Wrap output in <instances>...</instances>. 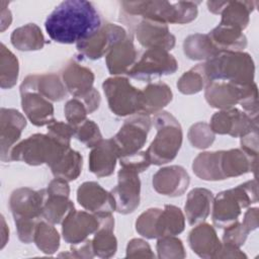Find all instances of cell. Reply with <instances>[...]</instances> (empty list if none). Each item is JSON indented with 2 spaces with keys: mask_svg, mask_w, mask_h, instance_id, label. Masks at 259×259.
Wrapping results in <instances>:
<instances>
[{
  "mask_svg": "<svg viewBox=\"0 0 259 259\" xmlns=\"http://www.w3.org/2000/svg\"><path fill=\"white\" fill-rule=\"evenodd\" d=\"M60 257H73V258H86L90 259L95 256L93 247H92V241L90 239H87L79 244H74L71 246L70 250L67 253H61L59 255Z\"/></svg>",
  "mask_w": 259,
  "mask_h": 259,
  "instance_id": "obj_51",
  "label": "cell"
},
{
  "mask_svg": "<svg viewBox=\"0 0 259 259\" xmlns=\"http://www.w3.org/2000/svg\"><path fill=\"white\" fill-rule=\"evenodd\" d=\"M152 122L157 134L146 152L152 164L164 165L173 161L181 148L182 127L173 114L164 110L154 114Z\"/></svg>",
  "mask_w": 259,
  "mask_h": 259,
  "instance_id": "obj_5",
  "label": "cell"
},
{
  "mask_svg": "<svg viewBox=\"0 0 259 259\" xmlns=\"http://www.w3.org/2000/svg\"><path fill=\"white\" fill-rule=\"evenodd\" d=\"M246 87L224 81H214L204 88V97L211 107L227 109L234 107L240 102Z\"/></svg>",
  "mask_w": 259,
  "mask_h": 259,
  "instance_id": "obj_25",
  "label": "cell"
},
{
  "mask_svg": "<svg viewBox=\"0 0 259 259\" xmlns=\"http://www.w3.org/2000/svg\"><path fill=\"white\" fill-rule=\"evenodd\" d=\"M47 197V190H34L20 187L12 191L9 198V208L14 222L42 220V207Z\"/></svg>",
  "mask_w": 259,
  "mask_h": 259,
  "instance_id": "obj_11",
  "label": "cell"
},
{
  "mask_svg": "<svg viewBox=\"0 0 259 259\" xmlns=\"http://www.w3.org/2000/svg\"><path fill=\"white\" fill-rule=\"evenodd\" d=\"M108 107L117 116H131L141 112L143 92L136 88L127 78L114 76L102 83Z\"/></svg>",
  "mask_w": 259,
  "mask_h": 259,
  "instance_id": "obj_7",
  "label": "cell"
},
{
  "mask_svg": "<svg viewBox=\"0 0 259 259\" xmlns=\"http://www.w3.org/2000/svg\"><path fill=\"white\" fill-rule=\"evenodd\" d=\"M0 116L1 161L10 162L11 150L18 142L22 131L26 126V119L22 113L14 108L2 107Z\"/></svg>",
  "mask_w": 259,
  "mask_h": 259,
  "instance_id": "obj_16",
  "label": "cell"
},
{
  "mask_svg": "<svg viewBox=\"0 0 259 259\" xmlns=\"http://www.w3.org/2000/svg\"><path fill=\"white\" fill-rule=\"evenodd\" d=\"M71 148V147H70ZM69 148L63 147L48 134H33L17 143L11 150L10 160L30 166H53Z\"/></svg>",
  "mask_w": 259,
  "mask_h": 259,
  "instance_id": "obj_6",
  "label": "cell"
},
{
  "mask_svg": "<svg viewBox=\"0 0 259 259\" xmlns=\"http://www.w3.org/2000/svg\"><path fill=\"white\" fill-rule=\"evenodd\" d=\"M151 126L152 118L146 113L139 112L126 118L119 131L112 137L119 158L140 152L147 142Z\"/></svg>",
  "mask_w": 259,
  "mask_h": 259,
  "instance_id": "obj_9",
  "label": "cell"
},
{
  "mask_svg": "<svg viewBox=\"0 0 259 259\" xmlns=\"http://www.w3.org/2000/svg\"><path fill=\"white\" fill-rule=\"evenodd\" d=\"M214 47L221 51H242L247 47V37L243 31L219 24L208 33Z\"/></svg>",
  "mask_w": 259,
  "mask_h": 259,
  "instance_id": "obj_32",
  "label": "cell"
},
{
  "mask_svg": "<svg viewBox=\"0 0 259 259\" xmlns=\"http://www.w3.org/2000/svg\"><path fill=\"white\" fill-rule=\"evenodd\" d=\"M61 78L67 91L76 98L85 96L94 88L93 72L75 60L66 64L61 72Z\"/></svg>",
  "mask_w": 259,
  "mask_h": 259,
  "instance_id": "obj_20",
  "label": "cell"
},
{
  "mask_svg": "<svg viewBox=\"0 0 259 259\" xmlns=\"http://www.w3.org/2000/svg\"><path fill=\"white\" fill-rule=\"evenodd\" d=\"M138 60V52L133 41V37L126 35L116 42L105 56V63L108 72L117 76L126 74Z\"/></svg>",
  "mask_w": 259,
  "mask_h": 259,
  "instance_id": "obj_24",
  "label": "cell"
},
{
  "mask_svg": "<svg viewBox=\"0 0 259 259\" xmlns=\"http://www.w3.org/2000/svg\"><path fill=\"white\" fill-rule=\"evenodd\" d=\"M110 192L115 202V211L121 214L134 212L140 205L141 181L139 173L120 167L117 173V184Z\"/></svg>",
  "mask_w": 259,
  "mask_h": 259,
  "instance_id": "obj_13",
  "label": "cell"
},
{
  "mask_svg": "<svg viewBox=\"0 0 259 259\" xmlns=\"http://www.w3.org/2000/svg\"><path fill=\"white\" fill-rule=\"evenodd\" d=\"M188 244L196 255L204 259L218 258L222 249V242L214 228L204 222L189 232Z\"/></svg>",
  "mask_w": 259,
  "mask_h": 259,
  "instance_id": "obj_21",
  "label": "cell"
},
{
  "mask_svg": "<svg viewBox=\"0 0 259 259\" xmlns=\"http://www.w3.org/2000/svg\"><path fill=\"white\" fill-rule=\"evenodd\" d=\"M19 91L36 92L52 102L63 100L68 93L62 78L54 73L26 76L19 87Z\"/></svg>",
  "mask_w": 259,
  "mask_h": 259,
  "instance_id": "obj_19",
  "label": "cell"
},
{
  "mask_svg": "<svg viewBox=\"0 0 259 259\" xmlns=\"http://www.w3.org/2000/svg\"><path fill=\"white\" fill-rule=\"evenodd\" d=\"M258 158L250 157L241 148L221 151V172L224 179L253 172L256 174Z\"/></svg>",
  "mask_w": 259,
  "mask_h": 259,
  "instance_id": "obj_26",
  "label": "cell"
},
{
  "mask_svg": "<svg viewBox=\"0 0 259 259\" xmlns=\"http://www.w3.org/2000/svg\"><path fill=\"white\" fill-rule=\"evenodd\" d=\"M119 153L112 138L102 140L89 153V170L97 177L110 176L115 169Z\"/></svg>",
  "mask_w": 259,
  "mask_h": 259,
  "instance_id": "obj_22",
  "label": "cell"
},
{
  "mask_svg": "<svg viewBox=\"0 0 259 259\" xmlns=\"http://www.w3.org/2000/svg\"><path fill=\"white\" fill-rule=\"evenodd\" d=\"M47 134L60 145L66 148H70L71 140L75 136V130L69 122L55 120L47 125Z\"/></svg>",
  "mask_w": 259,
  "mask_h": 259,
  "instance_id": "obj_45",
  "label": "cell"
},
{
  "mask_svg": "<svg viewBox=\"0 0 259 259\" xmlns=\"http://www.w3.org/2000/svg\"><path fill=\"white\" fill-rule=\"evenodd\" d=\"M74 137L87 148H93L103 140L99 126L91 119L87 118L77 126H74Z\"/></svg>",
  "mask_w": 259,
  "mask_h": 259,
  "instance_id": "obj_43",
  "label": "cell"
},
{
  "mask_svg": "<svg viewBox=\"0 0 259 259\" xmlns=\"http://www.w3.org/2000/svg\"><path fill=\"white\" fill-rule=\"evenodd\" d=\"M9 3L7 1H1L0 2V8H1V13H0V18H1V32H3L7 27L10 26L11 21H12V15L10 10L8 9Z\"/></svg>",
  "mask_w": 259,
  "mask_h": 259,
  "instance_id": "obj_56",
  "label": "cell"
},
{
  "mask_svg": "<svg viewBox=\"0 0 259 259\" xmlns=\"http://www.w3.org/2000/svg\"><path fill=\"white\" fill-rule=\"evenodd\" d=\"M221 151L201 152L193 160V173L205 181L224 180L221 172Z\"/></svg>",
  "mask_w": 259,
  "mask_h": 259,
  "instance_id": "obj_33",
  "label": "cell"
},
{
  "mask_svg": "<svg viewBox=\"0 0 259 259\" xmlns=\"http://www.w3.org/2000/svg\"><path fill=\"white\" fill-rule=\"evenodd\" d=\"M190 183L187 171L179 165L160 168L153 175V188L156 192L170 197H177L186 191Z\"/></svg>",
  "mask_w": 259,
  "mask_h": 259,
  "instance_id": "obj_17",
  "label": "cell"
},
{
  "mask_svg": "<svg viewBox=\"0 0 259 259\" xmlns=\"http://www.w3.org/2000/svg\"><path fill=\"white\" fill-rule=\"evenodd\" d=\"M156 250L160 259H182L186 257L183 243L176 236L158 238Z\"/></svg>",
  "mask_w": 259,
  "mask_h": 259,
  "instance_id": "obj_41",
  "label": "cell"
},
{
  "mask_svg": "<svg viewBox=\"0 0 259 259\" xmlns=\"http://www.w3.org/2000/svg\"><path fill=\"white\" fill-rule=\"evenodd\" d=\"M158 238L164 236H176L184 231L185 215L183 211L173 204H166L157 220Z\"/></svg>",
  "mask_w": 259,
  "mask_h": 259,
  "instance_id": "obj_34",
  "label": "cell"
},
{
  "mask_svg": "<svg viewBox=\"0 0 259 259\" xmlns=\"http://www.w3.org/2000/svg\"><path fill=\"white\" fill-rule=\"evenodd\" d=\"M113 229L114 218L112 213H103L101 226L91 239L95 256L100 258H110L114 256L117 251V240L113 234Z\"/></svg>",
  "mask_w": 259,
  "mask_h": 259,
  "instance_id": "obj_28",
  "label": "cell"
},
{
  "mask_svg": "<svg viewBox=\"0 0 259 259\" xmlns=\"http://www.w3.org/2000/svg\"><path fill=\"white\" fill-rule=\"evenodd\" d=\"M178 70L177 60L168 51L160 48L146 49L126 73L130 77L151 81L161 76L174 74Z\"/></svg>",
  "mask_w": 259,
  "mask_h": 259,
  "instance_id": "obj_8",
  "label": "cell"
},
{
  "mask_svg": "<svg viewBox=\"0 0 259 259\" xmlns=\"http://www.w3.org/2000/svg\"><path fill=\"white\" fill-rule=\"evenodd\" d=\"M227 1H207L206 6L209 12L213 14H221Z\"/></svg>",
  "mask_w": 259,
  "mask_h": 259,
  "instance_id": "obj_57",
  "label": "cell"
},
{
  "mask_svg": "<svg viewBox=\"0 0 259 259\" xmlns=\"http://www.w3.org/2000/svg\"><path fill=\"white\" fill-rule=\"evenodd\" d=\"M77 201L84 209L93 213L115 211V202L111 192L95 181L83 182L78 187Z\"/></svg>",
  "mask_w": 259,
  "mask_h": 259,
  "instance_id": "obj_18",
  "label": "cell"
},
{
  "mask_svg": "<svg viewBox=\"0 0 259 259\" xmlns=\"http://www.w3.org/2000/svg\"><path fill=\"white\" fill-rule=\"evenodd\" d=\"M185 56L193 61H207L220 51L211 42L207 33H194L188 35L183 41Z\"/></svg>",
  "mask_w": 259,
  "mask_h": 259,
  "instance_id": "obj_35",
  "label": "cell"
},
{
  "mask_svg": "<svg viewBox=\"0 0 259 259\" xmlns=\"http://www.w3.org/2000/svg\"><path fill=\"white\" fill-rule=\"evenodd\" d=\"M19 63L15 55L6 48L0 46V86L2 89L12 88L18 79Z\"/></svg>",
  "mask_w": 259,
  "mask_h": 259,
  "instance_id": "obj_39",
  "label": "cell"
},
{
  "mask_svg": "<svg viewBox=\"0 0 259 259\" xmlns=\"http://www.w3.org/2000/svg\"><path fill=\"white\" fill-rule=\"evenodd\" d=\"M143 106L141 112L148 115L163 110L173 99L171 88L163 82L148 84L143 90Z\"/></svg>",
  "mask_w": 259,
  "mask_h": 259,
  "instance_id": "obj_30",
  "label": "cell"
},
{
  "mask_svg": "<svg viewBox=\"0 0 259 259\" xmlns=\"http://www.w3.org/2000/svg\"><path fill=\"white\" fill-rule=\"evenodd\" d=\"M102 217L103 213L74 209L61 224L63 239L71 245L87 240L90 235H94L100 228Z\"/></svg>",
  "mask_w": 259,
  "mask_h": 259,
  "instance_id": "obj_14",
  "label": "cell"
},
{
  "mask_svg": "<svg viewBox=\"0 0 259 259\" xmlns=\"http://www.w3.org/2000/svg\"><path fill=\"white\" fill-rule=\"evenodd\" d=\"M257 4V1H227L220 14V24L243 31L248 26L250 15Z\"/></svg>",
  "mask_w": 259,
  "mask_h": 259,
  "instance_id": "obj_29",
  "label": "cell"
},
{
  "mask_svg": "<svg viewBox=\"0 0 259 259\" xmlns=\"http://www.w3.org/2000/svg\"><path fill=\"white\" fill-rule=\"evenodd\" d=\"M134 32L139 44L146 49L160 48L169 52L175 47L176 38L166 23L149 18H139Z\"/></svg>",
  "mask_w": 259,
  "mask_h": 259,
  "instance_id": "obj_15",
  "label": "cell"
},
{
  "mask_svg": "<svg viewBox=\"0 0 259 259\" xmlns=\"http://www.w3.org/2000/svg\"><path fill=\"white\" fill-rule=\"evenodd\" d=\"M82 155L79 152L69 148L50 168L55 177L65 179L69 182L76 180L80 176L82 172Z\"/></svg>",
  "mask_w": 259,
  "mask_h": 259,
  "instance_id": "obj_36",
  "label": "cell"
},
{
  "mask_svg": "<svg viewBox=\"0 0 259 259\" xmlns=\"http://www.w3.org/2000/svg\"><path fill=\"white\" fill-rule=\"evenodd\" d=\"M208 81H224L238 86L254 83L255 64L252 57L243 51H221L202 63Z\"/></svg>",
  "mask_w": 259,
  "mask_h": 259,
  "instance_id": "obj_2",
  "label": "cell"
},
{
  "mask_svg": "<svg viewBox=\"0 0 259 259\" xmlns=\"http://www.w3.org/2000/svg\"><path fill=\"white\" fill-rule=\"evenodd\" d=\"M64 113L67 121L74 127L87 119L88 111L85 104L80 99L73 97L66 102Z\"/></svg>",
  "mask_w": 259,
  "mask_h": 259,
  "instance_id": "obj_46",
  "label": "cell"
},
{
  "mask_svg": "<svg viewBox=\"0 0 259 259\" xmlns=\"http://www.w3.org/2000/svg\"><path fill=\"white\" fill-rule=\"evenodd\" d=\"M1 223H2V227H1V249L4 248V246L6 245L8 239H9V229L6 226L4 217L1 215Z\"/></svg>",
  "mask_w": 259,
  "mask_h": 259,
  "instance_id": "obj_58",
  "label": "cell"
},
{
  "mask_svg": "<svg viewBox=\"0 0 259 259\" xmlns=\"http://www.w3.org/2000/svg\"><path fill=\"white\" fill-rule=\"evenodd\" d=\"M208 85V81L203 71L202 63L197 64L189 71L185 72L177 81V88L182 94H196Z\"/></svg>",
  "mask_w": 259,
  "mask_h": 259,
  "instance_id": "obj_40",
  "label": "cell"
},
{
  "mask_svg": "<svg viewBox=\"0 0 259 259\" xmlns=\"http://www.w3.org/2000/svg\"><path fill=\"white\" fill-rule=\"evenodd\" d=\"M125 256L126 258H155V254L148 242L139 238L128 241Z\"/></svg>",
  "mask_w": 259,
  "mask_h": 259,
  "instance_id": "obj_50",
  "label": "cell"
},
{
  "mask_svg": "<svg viewBox=\"0 0 259 259\" xmlns=\"http://www.w3.org/2000/svg\"><path fill=\"white\" fill-rule=\"evenodd\" d=\"M213 195L206 188L196 187L187 194L184 205L185 218L189 225L196 226L203 223L210 213Z\"/></svg>",
  "mask_w": 259,
  "mask_h": 259,
  "instance_id": "obj_27",
  "label": "cell"
},
{
  "mask_svg": "<svg viewBox=\"0 0 259 259\" xmlns=\"http://www.w3.org/2000/svg\"><path fill=\"white\" fill-rule=\"evenodd\" d=\"M215 134L208 123L199 121L192 124L188 131V140L192 147L197 149H207L214 141Z\"/></svg>",
  "mask_w": 259,
  "mask_h": 259,
  "instance_id": "obj_44",
  "label": "cell"
},
{
  "mask_svg": "<svg viewBox=\"0 0 259 259\" xmlns=\"http://www.w3.org/2000/svg\"><path fill=\"white\" fill-rule=\"evenodd\" d=\"M241 149L250 157L258 158V128L241 137Z\"/></svg>",
  "mask_w": 259,
  "mask_h": 259,
  "instance_id": "obj_52",
  "label": "cell"
},
{
  "mask_svg": "<svg viewBox=\"0 0 259 259\" xmlns=\"http://www.w3.org/2000/svg\"><path fill=\"white\" fill-rule=\"evenodd\" d=\"M218 258H247V255L239 247L222 243V249Z\"/></svg>",
  "mask_w": 259,
  "mask_h": 259,
  "instance_id": "obj_55",
  "label": "cell"
},
{
  "mask_svg": "<svg viewBox=\"0 0 259 259\" xmlns=\"http://www.w3.org/2000/svg\"><path fill=\"white\" fill-rule=\"evenodd\" d=\"M21 107L28 120L35 126L49 125L55 121L53 102L32 91L20 92Z\"/></svg>",
  "mask_w": 259,
  "mask_h": 259,
  "instance_id": "obj_23",
  "label": "cell"
},
{
  "mask_svg": "<svg viewBox=\"0 0 259 259\" xmlns=\"http://www.w3.org/2000/svg\"><path fill=\"white\" fill-rule=\"evenodd\" d=\"M258 191L256 178L234 188L218 193L211 204V219L215 227L225 229L239 220L244 208L257 203Z\"/></svg>",
  "mask_w": 259,
  "mask_h": 259,
  "instance_id": "obj_4",
  "label": "cell"
},
{
  "mask_svg": "<svg viewBox=\"0 0 259 259\" xmlns=\"http://www.w3.org/2000/svg\"><path fill=\"white\" fill-rule=\"evenodd\" d=\"M245 228L252 232L258 228V208L257 207H250L248 208L245 213L243 221L241 222Z\"/></svg>",
  "mask_w": 259,
  "mask_h": 259,
  "instance_id": "obj_54",
  "label": "cell"
},
{
  "mask_svg": "<svg viewBox=\"0 0 259 259\" xmlns=\"http://www.w3.org/2000/svg\"><path fill=\"white\" fill-rule=\"evenodd\" d=\"M162 208L151 207L142 212L136 221V231L146 239H158L157 220Z\"/></svg>",
  "mask_w": 259,
  "mask_h": 259,
  "instance_id": "obj_42",
  "label": "cell"
},
{
  "mask_svg": "<svg viewBox=\"0 0 259 259\" xmlns=\"http://www.w3.org/2000/svg\"><path fill=\"white\" fill-rule=\"evenodd\" d=\"M121 10L133 17L149 18L166 24H185L198 14V2L192 1H122Z\"/></svg>",
  "mask_w": 259,
  "mask_h": 259,
  "instance_id": "obj_3",
  "label": "cell"
},
{
  "mask_svg": "<svg viewBox=\"0 0 259 259\" xmlns=\"http://www.w3.org/2000/svg\"><path fill=\"white\" fill-rule=\"evenodd\" d=\"M126 35L122 26L106 22L90 37L78 42L76 49L81 57L95 61L106 56L110 49Z\"/></svg>",
  "mask_w": 259,
  "mask_h": 259,
  "instance_id": "obj_10",
  "label": "cell"
},
{
  "mask_svg": "<svg viewBox=\"0 0 259 259\" xmlns=\"http://www.w3.org/2000/svg\"><path fill=\"white\" fill-rule=\"evenodd\" d=\"M101 25L96 7L85 0L61 2L45 21V28L51 39L63 45H77L94 34Z\"/></svg>",
  "mask_w": 259,
  "mask_h": 259,
  "instance_id": "obj_1",
  "label": "cell"
},
{
  "mask_svg": "<svg viewBox=\"0 0 259 259\" xmlns=\"http://www.w3.org/2000/svg\"><path fill=\"white\" fill-rule=\"evenodd\" d=\"M75 209L68 195L48 194L42 207V219L53 225L62 224L66 217Z\"/></svg>",
  "mask_w": 259,
  "mask_h": 259,
  "instance_id": "obj_37",
  "label": "cell"
},
{
  "mask_svg": "<svg viewBox=\"0 0 259 259\" xmlns=\"http://www.w3.org/2000/svg\"><path fill=\"white\" fill-rule=\"evenodd\" d=\"M209 126L214 134L241 138L258 128V119L236 107L221 109L210 118Z\"/></svg>",
  "mask_w": 259,
  "mask_h": 259,
  "instance_id": "obj_12",
  "label": "cell"
},
{
  "mask_svg": "<svg viewBox=\"0 0 259 259\" xmlns=\"http://www.w3.org/2000/svg\"><path fill=\"white\" fill-rule=\"evenodd\" d=\"M10 40L12 46L21 52H31L41 50L46 44L41 29L35 23H27L15 28Z\"/></svg>",
  "mask_w": 259,
  "mask_h": 259,
  "instance_id": "obj_31",
  "label": "cell"
},
{
  "mask_svg": "<svg viewBox=\"0 0 259 259\" xmlns=\"http://www.w3.org/2000/svg\"><path fill=\"white\" fill-rule=\"evenodd\" d=\"M48 194H61L70 195V186L67 180L55 177L46 188Z\"/></svg>",
  "mask_w": 259,
  "mask_h": 259,
  "instance_id": "obj_53",
  "label": "cell"
},
{
  "mask_svg": "<svg viewBox=\"0 0 259 259\" xmlns=\"http://www.w3.org/2000/svg\"><path fill=\"white\" fill-rule=\"evenodd\" d=\"M239 104H241L247 114L255 119H258V90L255 82L244 89Z\"/></svg>",
  "mask_w": 259,
  "mask_h": 259,
  "instance_id": "obj_49",
  "label": "cell"
},
{
  "mask_svg": "<svg viewBox=\"0 0 259 259\" xmlns=\"http://www.w3.org/2000/svg\"><path fill=\"white\" fill-rule=\"evenodd\" d=\"M249 233L250 232L241 222L236 221L229 227L225 228L222 243L230 244L240 248L242 245H244Z\"/></svg>",
  "mask_w": 259,
  "mask_h": 259,
  "instance_id": "obj_47",
  "label": "cell"
},
{
  "mask_svg": "<svg viewBox=\"0 0 259 259\" xmlns=\"http://www.w3.org/2000/svg\"><path fill=\"white\" fill-rule=\"evenodd\" d=\"M118 160L120 167L133 170L139 174L147 170L150 167V165H152L149 155L147 154L146 151H140L133 155L123 156L120 157Z\"/></svg>",
  "mask_w": 259,
  "mask_h": 259,
  "instance_id": "obj_48",
  "label": "cell"
},
{
  "mask_svg": "<svg viewBox=\"0 0 259 259\" xmlns=\"http://www.w3.org/2000/svg\"><path fill=\"white\" fill-rule=\"evenodd\" d=\"M33 243L42 253L53 255L60 247V235L53 224L42 219L36 226Z\"/></svg>",
  "mask_w": 259,
  "mask_h": 259,
  "instance_id": "obj_38",
  "label": "cell"
}]
</instances>
